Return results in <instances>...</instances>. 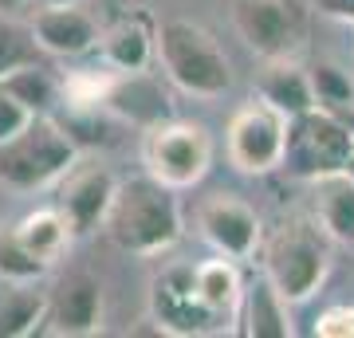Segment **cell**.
<instances>
[{"label": "cell", "mask_w": 354, "mask_h": 338, "mask_svg": "<svg viewBox=\"0 0 354 338\" xmlns=\"http://www.w3.org/2000/svg\"><path fill=\"white\" fill-rule=\"evenodd\" d=\"M150 323L158 335H174V338H201L232 330L225 319H216L201 303L193 263H165L150 279Z\"/></svg>", "instance_id": "ba28073f"}, {"label": "cell", "mask_w": 354, "mask_h": 338, "mask_svg": "<svg viewBox=\"0 0 354 338\" xmlns=\"http://www.w3.org/2000/svg\"><path fill=\"white\" fill-rule=\"evenodd\" d=\"M330 232L319 225V216H283L276 232L264 240L260 267L276 291L295 307L307 303L330 276Z\"/></svg>", "instance_id": "7a4b0ae2"}, {"label": "cell", "mask_w": 354, "mask_h": 338, "mask_svg": "<svg viewBox=\"0 0 354 338\" xmlns=\"http://www.w3.org/2000/svg\"><path fill=\"white\" fill-rule=\"evenodd\" d=\"M351 162H354V126L346 122V114L315 106V111L291 118L288 153H283V169L291 177L315 181L323 173L351 169Z\"/></svg>", "instance_id": "5b68a950"}, {"label": "cell", "mask_w": 354, "mask_h": 338, "mask_svg": "<svg viewBox=\"0 0 354 338\" xmlns=\"http://www.w3.org/2000/svg\"><path fill=\"white\" fill-rule=\"evenodd\" d=\"M48 272L51 263L39 260L16 228H0V283H39Z\"/></svg>", "instance_id": "44dd1931"}, {"label": "cell", "mask_w": 354, "mask_h": 338, "mask_svg": "<svg viewBox=\"0 0 354 338\" xmlns=\"http://www.w3.org/2000/svg\"><path fill=\"white\" fill-rule=\"evenodd\" d=\"M311 335H315V338H354V307H351V303L327 307V311L315 319Z\"/></svg>", "instance_id": "484cf974"}, {"label": "cell", "mask_w": 354, "mask_h": 338, "mask_svg": "<svg viewBox=\"0 0 354 338\" xmlns=\"http://www.w3.org/2000/svg\"><path fill=\"white\" fill-rule=\"evenodd\" d=\"M0 83L12 91V95H20V99H24L36 114H51L55 102H64V87H59V79H51L39 63H28V67L12 71V75L0 79Z\"/></svg>", "instance_id": "7402d4cb"}, {"label": "cell", "mask_w": 354, "mask_h": 338, "mask_svg": "<svg viewBox=\"0 0 354 338\" xmlns=\"http://www.w3.org/2000/svg\"><path fill=\"white\" fill-rule=\"evenodd\" d=\"M28 4H36V0H0V12L4 16H20Z\"/></svg>", "instance_id": "83f0119b"}, {"label": "cell", "mask_w": 354, "mask_h": 338, "mask_svg": "<svg viewBox=\"0 0 354 338\" xmlns=\"http://www.w3.org/2000/svg\"><path fill=\"white\" fill-rule=\"evenodd\" d=\"M193 276H197V295H201L205 307L216 319L236 323V307H241V295H244V279L236 272V260L216 252L213 260L193 263Z\"/></svg>", "instance_id": "ac0fdd59"}, {"label": "cell", "mask_w": 354, "mask_h": 338, "mask_svg": "<svg viewBox=\"0 0 354 338\" xmlns=\"http://www.w3.org/2000/svg\"><path fill=\"white\" fill-rule=\"evenodd\" d=\"M142 165L153 181H162L177 193L193 189L201 185L213 165V138L197 122L162 118V122L146 126V134H142Z\"/></svg>", "instance_id": "8992f818"}, {"label": "cell", "mask_w": 354, "mask_h": 338, "mask_svg": "<svg viewBox=\"0 0 354 338\" xmlns=\"http://www.w3.org/2000/svg\"><path fill=\"white\" fill-rule=\"evenodd\" d=\"M158 59V28L138 12L118 16L114 24L102 28L99 39V63L114 67L118 75H138Z\"/></svg>", "instance_id": "5bb4252c"}, {"label": "cell", "mask_w": 354, "mask_h": 338, "mask_svg": "<svg viewBox=\"0 0 354 338\" xmlns=\"http://www.w3.org/2000/svg\"><path fill=\"white\" fill-rule=\"evenodd\" d=\"M12 228L20 232V240H24L28 248L48 263L64 260L67 248H71V240H75V225L67 220V213L59 205H51V209H32V213H24Z\"/></svg>", "instance_id": "d6986e66"}, {"label": "cell", "mask_w": 354, "mask_h": 338, "mask_svg": "<svg viewBox=\"0 0 354 338\" xmlns=\"http://www.w3.org/2000/svg\"><path fill=\"white\" fill-rule=\"evenodd\" d=\"M236 330L244 338H291V303L276 291V283L268 279V272L260 267L248 283H244L241 307H236Z\"/></svg>", "instance_id": "9a60e30c"}, {"label": "cell", "mask_w": 354, "mask_h": 338, "mask_svg": "<svg viewBox=\"0 0 354 338\" xmlns=\"http://www.w3.org/2000/svg\"><path fill=\"white\" fill-rule=\"evenodd\" d=\"M288 126L291 118L276 111L268 99H248L241 102L225 130V150L236 173L264 177L283 169V153H288Z\"/></svg>", "instance_id": "52a82bcc"}, {"label": "cell", "mask_w": 354, "mask_h": 338, "mask_svg": "<svg viewBox=\"0 0 354 338\" xmlns=\"http://www.w3.org/2000/svg\"><path fill=\"white\" fill-rule=\"evenodd\" d=\"M36 4H79V0H36Z\"/></svg>", "instance_id": "f1b7e54d"}, {"label": "cell", "mask_w": 354, "mask_h": 338, "mask_svg": "<svg viewBox=\"0 0 354 338\" xmlns=\"http://www.w3.org/2000/svg\"><path fill=\"white\" fill-rule=\"evenodd\" d=\"M79 165V146L51 114H36L24 134L0 146V185L16 193H39L64 181Z\"/></svg>", "instance_id": "277c9868"}, {"label": "cell", "mask_w": 354, "mask_h": 338, "mask_svg": "<svg viewBox=\"0 0 354 338\" xmlns=\"http://www.w3.org/2000/svg\"><path fill=\"white\" fill-rule=\"evenodd\" d=\"M48 323V291L36 283H4L0 291V338H28Z\"/></svg>", "instance_id": "ffe728a7"}, {"label": "cell", "mask_w": 354, "mask_h": 338, "mask_svg": "<svg viewBox=\"0 0 354 338\" xmlns=\"http://www.w3.org/2000/svg\"><path fill=\"white\" fill-rule=\"evenodd\" d=\"M311 8L327 20H339V24H354V0H311Z\"/></svg>", "instance_id": "4316f807"}, {"label": "cell", "mask_w": 354, "mask_h": 338, "mask_svg": "<svg viewBox=\"0 0 354 338\" xmlns=\"http://www.w3.org/2000/svg\"><path fill=\"white\" fill-rule=\"evenodd\" d=\"M158 63L165 79L193 99H221L232 91V63L209 28L174 16L158 24Z\"/></svg>", "instance_id": "3957f363"}, {"label": "cell", "mask_w": 354, "mask_h": 338, "mask_svg": "<svg viewBox=\"0 0 354 338\" xmlns=\"http://www.w3.org/2000/svg\"><path fill=\"white\" fill-rule=\"evenodd\" d=\"M118 177L106 165H83L71 169L59 185V209L67 213V220L75 225V236H91L95 228L106 225L111 205L118 197Z\"/></svg>", "instance_id": "4fadbf2b"}, {"label": "cell", "mask_w": 354, "mask_h": 338, "mask_svg": "<svg viewBox=\"0 0 354 338\" xmlns=\"http://www.w3.org/2000/svg\"><path fill=\"white\" fill-rule=\"evenodd\" d=\"M256 95L268 99L276 111L288 118L315 111V83H311V67L299 63V55H283V59H264V71L256 75Z\"/></svg>", "instance_id": "2e32d148"}, {"label": "cell", "mask_w": 354, "mask_h": 338, "mask_svg": "<svg viewBox=\"0 0 354 338\" xmlns=\"http://www.w3.org/2000/svg\"><path fill=\"white\" fill-rule=\"evenodd\" d=\"M342 114H346V122H351V126H354V111H342Z\"/></svg>", "instance_id": "f546056e"}, {"label": "cell", "mask_w": 354, "mask_h": 338, "mask_svg": "<svg viewBox=\"0 0 354 338\" xmlns=\"http://www.w3.org/2000/svg\"><path fill=\"white\" fill-rule=\"evenodd\" d=\"M197 228L209 248L232 256V260H248V256H256V248H264V225L252 205L236 193L205 197L197 209Z\"/></svg>", "instance_id": "30bf717a"}, {"label": "cell", "mask_w": 354, "mask_h": 338, "mask_svg": "<svg viewBox=\"0 0 354 338\" xmlns=\"http://www.w3.org/2000/svg\"><path fill=\"white\" fill-rule=\"evenodd\" d=\"M106 236L118 252L153 260L174 248L185 225H181V205H177V189L146 177H130L118 185V197L106 216Z\"/></svg>", "instance_id": "6da1fadb"}, {"label": "cell", "mask_w": 354, "mask_h": 338, "mask_svg": "<svg viewBox=\"0 0 354 338\" xmlns=\"http://www.w3.org/2000/svg\"><path fill=\"white\" fill-rule=\"evenodd\" d=\"M307 185L315 193L319 225L330 232V240L354 244V173L339 169V173H323L315 181H307Z\"/></svg>", "instance_id": "e0dca14e"}, {"label": "cell", "mask_w": 354, "mask_h": 338, "mask_svg": "<svg viewBox=\"0 0 354 338\" xmlns=\"http://www.w3.org/2000/svg\"><path fill=\"white\" fill-rule=\"evenodd\" d=\"M32 118H36V111L0 83V146H8L16 134H24L28 126H32Z\"/></svg>", "instance_id": "d4e9b609"}, {"label": "cell", "mask_w": 354, "mask_h": 338, "mask_svg": "<svg viewBox=\"0 0 354 338\" xmlns=\"http://www.w3.org/2000/svg\"><path fill=\"white\" fill-rule=\"evenodd\" d=\"M228 20L244 48L260 59L299 55L304 48V20L291 0H228Z\"/></svg>", "instance_id": "9c48e42d"}, {"label": "cell", "mask_w": 354, "mask_h": 338, "mask_svg": "<svg viewBox=\"0 0 354 338\" xmlns=\"http://www.w3.org/2000/svg\"><path fill=\"white\" fill-rule=\"evenodd\" d=\"M311 83H315V99L327 111H354V79L335 67V63H315L311 67Z\"/></svg>", "instance_id": "cb8c5ba5"}, {"label": "cell", "mask_w": 354, "mask_h": 338, "mask_svg": "<svg viewBox=\"0 0 354 338\" xmlns=\"http://www.w3.org/2000/svg\"><path fill=\"white\" fill-rule=\"evenodd\" d=\"M36 55H39V44L32 24H20L16 16L0 12V79H8L12 71L36 63Z\"/></svg>", "instance_id": "603a6c76"}, {"label": "cell", "mask_w": 354, "mask_h": 338, "mask_svg": "<svg viewBox=\"0 0 354 338\" xmlns=\"http://www.w3.org/2000/svg\"><path fill=\"white\" fill-rule=\"evenodd\" d=\"M102 319H106V299H102V283L91 272H71L55 283V291H48L44 335L91 338L102 330Z\"/></svg>", "instance_id": "8fae6325"}, {"label": "cell", "mask_w": 354, "mask_h": 338, "mask_svg": "<svg viewBox=\"0 0 354 338\" xmlns=\"http://www.w3.org/2000/svg\"><path fill=\"white\" fill-rule=\"evenodd\" d=\"M32 32L44 55L55 59H83L91 51H99L102 28L91 12H83L79 4H39V12L32 16Z\"/></svg>", "instance_id": "7c38bea8"}]
</instances>
